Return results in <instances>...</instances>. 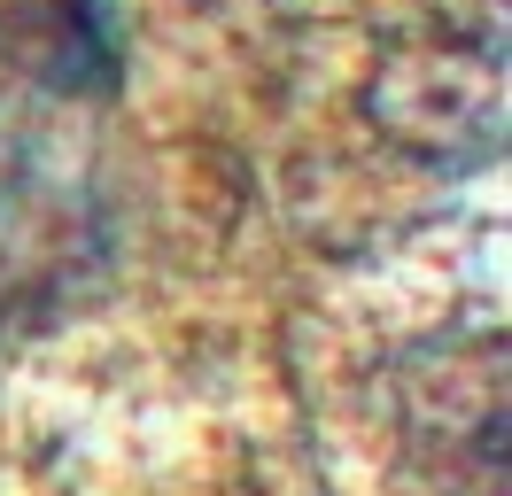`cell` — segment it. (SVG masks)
<instances>
[{
  "label": "cell",
  "instance_id": "6da1fadb",
  "mask_svg": "<svg viewBox=\"0 0 512 496\" xmlns=\"http://www.w3.org/2000/svg\"><path fill=\"white\" fill-rule=\"evenodd\" d=\"M404 434L458 496H505V341H443L404 365Z\"/></svg>",
  "mask_w": 512,
  "mask_h": 496
},
{
  "label": "cell",
  "instance_id": "7a4b0ae2",
  "mask_svg": "<svg viewBox=\"0 0 512 496\" xmlns=\"http://www.w3.org/2000/svg\"><path fill=\"white\" fill-rule=\"evenodd\" d=\"M373 117L419 155H474L497 140V62L474 47H412L373 78Z\"/></svg>",
  "mask_w": 512,
  "mask_h": 496
}]
</instances>
